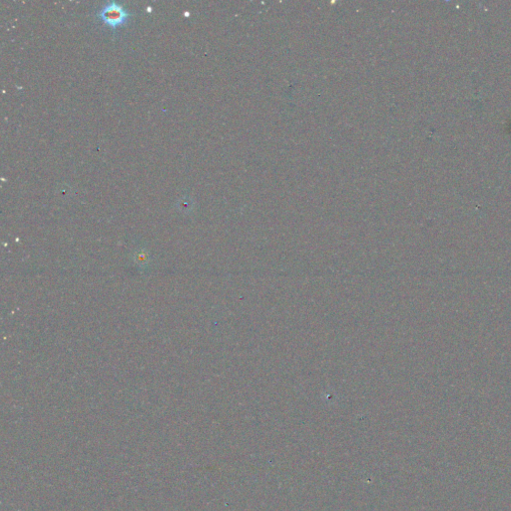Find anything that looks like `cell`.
Masks as SVG:
<instances>
[{"instance_id":"1","label":"cell","mask_w":511,"mask_h":511,"mask_svg":"<svg viewBox=\"0 0 511 511\" xmlns=\"http://www.w3.org/2000/svg\"><path fill=\"white\" fill-rule=\"evenodd\" d=\"M97 17L105 25L115 30L118 27L124 26L129 21L131 15L121 4L108 2L98 11Z\"/></svg>"}]
</instances>
